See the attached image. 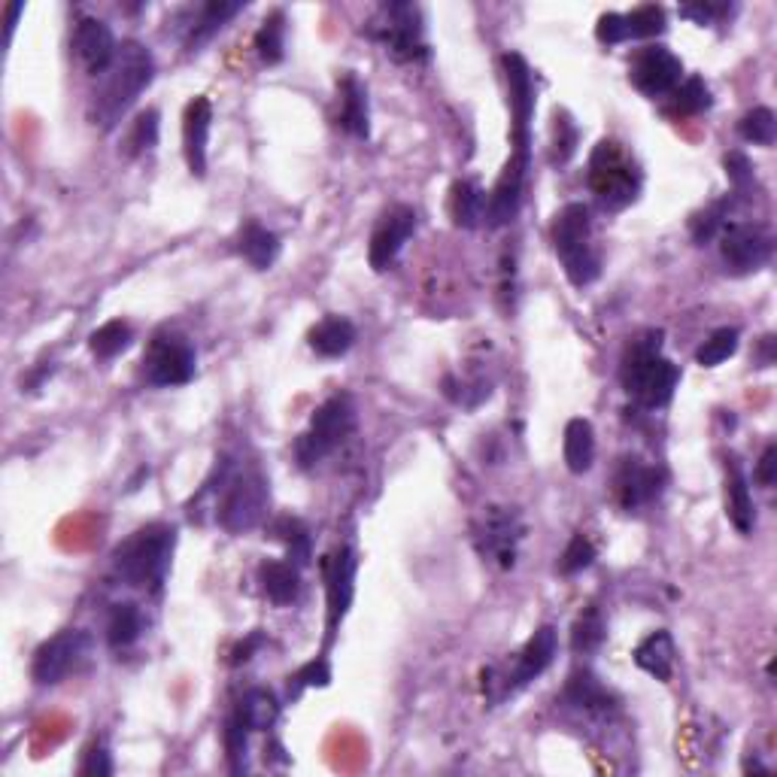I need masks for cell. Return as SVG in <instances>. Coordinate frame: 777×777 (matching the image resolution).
<instances>
[{"label": "cell", "instance_id": "cell-15", "mask_svg": "<svg viewBox=\"0 0 777 777\" xmlns=\"http://www.w3.org/2000/svg\"><path fill=\"white\" fill-rule=\"evenodd\" d=\"M629 79L641 94L648 98H662V94H672L680 79H684V61L665 49V46H648L635 55Z\"/></svg>", "mask_w": 777, "mask_h": 777}, {"label": "cell", "instance_id": "cell-28", "mask_svg": "<svg viewBox=\"0 0 777 777\" xmlns=\"http://www.w3.org/2000/svg\"><path fill=\"white\" fill-rule=\"evenodd\" d=\"M259 581L264 596L271 598L273 605H280V608L292 605L301 593L299 565H292V562H277V559L264 562L259 568Z\"/></svg>", "mask_w": 777, "mask_h": 777}, {"label": "cell", "instance_id": "cell-10", "mask_svg": "<svg viewBox=\"0 0 777 777\" xmlns=\"http://www.w3.org/2000/svg\"><path fill=\"white\" fill-rule=\"evenodd\" d=\"M522 531H526L522 519L514 507H483V514L474 522V547L480 556L507 571L517 565Z\"/></svg>", "mask_w": 777, "mask_h": 777}, {"label": "cell", "instance_id": "cell-45", "mask_svg": "<svg viewBox=\"0 0 777 777\" xmlns=\"http://www.w3.org/2000/svg\"><path fill=\"white\" fill-rule=\"evenodd\" d=\"M626 27H629V40L638 37H656L665 31V10L662 7H638L632 13L626 15Z\"/></svg>", "mask_w": 777, "mask_h": 777}, {"label": "cell", "instance_id": "cell-9", "mask_svg": "<svg viewBox=\"0 0 777 777\" xmlns=\"http://www.w3.org/2000/svg\"><path fill=\"white\" fill-rule=\"evenodd\" d=\"M194 347L177 331H158L143 352V376L149 386H185L194 376Z\"/></svg>", "mask_w": 777, "mask_h": 777}, {"label": "cell", "instance_id": "cell-7", "mask_svg": "<svg viewBox=\"0 0 777 777\" xmlns=\"http://www.w3.org/2000/svg\"><path fill=\"white\" fill-rule=\"evenodd\" d=\"M352 428H356V407H352L350 395H335V398L319 404L311 419V428L295 443L301 468H313L316 462H323L325 455L347 441Z\"/></svg>", "mask_w": 777, "mask_h": 777}, {"label": "cell", "instance_id": "cell-22", "mask_svg": "<svg viewBox=\"0 0 777 777\" xmlns=\"http://www.w3.org/2000/svg\"><path fill=\"white\" fill-rule=\"evenodd\" d=\"M565 705H571L574 711L581 713H593V717H608L613 711V696L608 689L598 684L596 677L589 672H574L565 684V692H562Z\"/></svg>", "mask_w": 777, "mask_h": 777}, {"label": "cell", "instance_id": "cell-17", "mask_svg": "<svg viewBox=\"0 0 777 777\" xmlns=\"http://www.w3.org/2000/svg\"><path fill=\"white\" fill-rule=\"evenodd\" d=\"M416 232V210L414 207H398L386 210L380 222H376L374 234H371V247H368V261L376 273H383L392 268V261L398 259V252L404 249V244L414 237Z\"/></svg>", "mask_w": 777, "mask_h": 777}, {"label": "cell", "instance_id": "cell-48", "mask_svg": "<svg viewBox=\"0 0 777 777\" xmlns=\"http://www.w3.org/2000/svg\"><path fill=\"white\" fill-rule=\"evenodd\" d=\"M79 775L86 777H110L113 775V759L101 744H91L89 751L82 753V763H79Z\"/></svg>", "mask_w": 777, "mask_h": 777}, {"label": "cell", "instance_id": "cell-18", "mask_svg": "<svg viewBox=\"0 0 777 777\" xmlns=\"http://www.w3.org/2000/svg\"><path fill=\"white\" fill-rule=\"evenodd\" d=\"M526 170H529V158L510 156V161L502 170V177L495 182V189L486 194V213L483 222L489 228H502L517 219L519 204H522V185H526Z\"/></svg>", "mask_w": 777, "mask_h": 777}, {"label": "cell", "instance_id": "cell-41", "mask_svg": "<svg viewBox=\"0 0 777 777\" xmlns=\"http://www.w3.org/2000/svg\"><path fill=\"white\" fill-rule=\"evenodd\" d=\"M739 328H717L699 347L696 362H699L701 368H717V364H723L725 359H732L735 350H739Z\"/></svg>", "mask_w": 777, "mask_h": 777}, {"label": "cell", "instance_id": "cell-33", "mask_svg": "<svg viewBox=\"0 0 777 777\" xmlns=\"http://www.w3.org/2000/svg\"><path fill=\"white\" fill-rule=\"evenodd\" d=\"M605 638H608V622H605V617H601V610H598L596 605H589V608L577 617L574 629H571V650H574V653H583V656H586V653H596V650L605 644Z\"/></svg>", "mask_w": 777, "mask_h": 777}, {"label": "cell", "instance_id": "cell-25", "mask_svg": "<svg viewBox=\"0 0 777 777\" xmlns=\"http://www.w3.org/2000/svg\"><path fill=\"white\" fill-rule=\"evenodd\" d=\"M635 665L650 677H656L662 684H668L674 674V638L672 632H653L635 648Z\"/></svg>", "mask_w": 777, "mask_h": 777}, {"label": "cell", "instance_id": "cell-14", "mask_svg": "<svg viewBox=\"0 0 777 777\" xmlns=\"http://www.w3.org/2000/svg\"><path fill=\"white\" fill-rule=\"evenodd\" d=\"M720 252L732 273H753L772 259V237L751 222H735L720 232Z\"/></svg>", "mask_w": 777, "mask_h": 777}, {"label": "cell", "instance_id": "cell-2", "mask_svg": "<svg viewBox=\"0 0 777 777\" xmlns=\"http://www.w3.org/2000/svg\"><path fill=\"white\" fill-rule=\"evenodd\" d=\"M153 77H156L153 53L137 40L119 43L116 61L104 74L101 89L91 94V125L104 131L116 128L119 119L128 113L131 104L140 98L143 91L149 89Z\"/></svg>", "mask_w": 777, "mask_h": 777}, {"label": "cell", "instance_id": "cell-6", "mask_svg": "<svg viewBox=\"0 0 777 777\" xmlns=\"http://www.w3.org/2000/svg\"><path fill=\"white\" fill-rule=\"evenodd\" d=\"M589 189L605 210L629 207L641 192V173L617 140H601L589 156Z\"/></svg>", "mask_w": 777, "mask_h": 777}, {"label": "cell", "instance_id": "cell-21", "mask_svg": "<svg viewBox=\"0 0 777 777\" xmlns=\"http://www.w3.org/2000/svg\"><path fill=\"white\" fill-rule=\"evenodd\" d=\"M210 125H213V104L204 94H198L182 113V153H185V165L194 177L207 173Z\"/></svg>", "mask_w": 777, "mask_h": 777}, {"label": "cell", "instance_id": "cell-20", "mask_svg": "<svg viewBox=\"0 0 777 777\" xmlns=\"http://www.w3.org/2000/svg\"><path fill=\"white\" fill-rule=\"evenodd\" d=\"M662 477L660 468L641 465L638 459H622V465L617 468V477H613V493L620 502L622 510H638V507L650 505L653 498H660L662 493Z\"/></svg>", "mask_w": 777, "mask_h": 777}, {"label": "cell", "instance_id": "cell-26", "mask_svg": "<svg viewBox=\"0 0 777 777\" xmlns=\"http://www.w3.org/2000/svg\"><path fill=\"white\" fill-rule=\"evenodd\" d=\"M311 350L325 356V359H337V356H347L356 344V325L344 316H325L323 323L313 325L311 335Z\"/></svg>", "mask_w": 777, "mask_h": 777}, {"label": "cell", "instance_id": "cell-42", "mask_svg": "<svg viewBox=\"0 0 777 777\" xmlns=\"http://www.w3.org/2000/svg\"><path fill=\"white\" fill-rule=\"evenodd\" d=\"M739 134L747 143H756V146H772L777 134L775 113L768 106H753L751 113L741 116Z\"/></svg>", "mask_w": 777, "mask_h": 777}, {"label": "cell", "instance_id": "cell-12", "mask_svg": "<svg viewBox=\"0 0 777 777\" xmlns=\"http://www.w3.org/2000/svg\"><path fill=\"white\" fill-rule=\"evenodd\" d=\"M89 635L79 629H65L49 641H43L34 653V665H31V677L37 680L40 687H55L61 684L67 674L77 672L79 665L89 656Z\"/></svg>", "mask_w": 777, "mask_h": 777}, {"label": "cell", "instance_id": "cell-46", "mask_svg": "<svg viewBox=\"0 0 777 777\" xmlns=\"http://www.w3.org/2000/svg\"><path fill=\"white\" fill-rule=\"evenodd\" d=\"M158 143V113L156 110H143L140 116L134 119V125H131V134H128V156H140V153H146V149H153Z\"/></svg>", "mask_w": 777, "mask_h": 777}, {"label": "cell", "instance_id": "cell-49", "mask_svg": "<svg viewBox=\"0 0 777 777\" xmlns=\"http://www.w3.org/2000/svg\"><path fill=\"white\" fill-rule=\"evenodd\" d=\"M723 165H725V177H729V182H732L739 192L751 189L753 182L751 158L744 156V153H729V156L723 158Z\"/></svg>", "mask_w": 777, "mask_h": 777}, {"label": "cell", "instance_id": "cell-52", "mask_svg": "<svg viewBox=\"0 0 777 777\" xmlns=\"http://www.w3.org/2000/svg\"><path fill=\"white\" fill-rule=\"evenodd\" d=\"M775 480H777V447L775 443H768L765 453L759 455V465H756V483L765 486V489H772Z\"/></svg>", "mask_w": 777, "mask_h": 777}, {"label": "cell", "instance_id": "cell-53", "mask_svg": "<svg viewBox=\"0 0 777 777\" xmlns=\"http://www.w3.org/2000/svg\"><path fill=\"white\" fill-rule=\"evenodd\" d=\"M261 644H264V638H261V632H252V635H249L247 641H240V644H237V648L232 650V660H228V662H232L234 668H237V665H244V662L252 660V653H256V650H259Z\"/></svg>", "mask_w": 777, "mask_h": 777}, {"label": "cell", "instance_id": "cell-36", "mask_svg": "<svg viewBox=\"0 0 777 777\" xmlns=\"http://www.w3.org/2000/svg\"><path fill=\"white\" fill-rule=\"evenodd\" d=\"M256 53L264 65H280L285 55V15L277 10L256 31Z\"/></svg>", "mask_w": 777, "mask_h": 777}, {"label": "cell", "instance_id": "cell-16", "mask_svg": "<svg viewBox=\"0 0 777 777\" xmlns=\"http://www.w3.org/2000/svg\"><path fill=\"white\" fill-rule=\"evenodd\" d=\"M356 553L350 547H340L331 556L325 559V598H328V617H325V632L328 644L335 641L337 626L344 622L347 610L352 605L356 593Z\"/></svg>", "mask_w": 777, "mask_h": 777}, {"label": "cell", "instance_id": "cell-51", "mask_svg": "<svg viewBox=\"0 0 777 777\" xmlns=\"http://www.w3.org/2000/svg\"><path fill=\"white\" fill-rule=\"evenodd\" d=\"M680 15H687V19H696L699 25H711V22H717V19H723V15H729V7H717V3H689V7H680Z\"/></svg>", "mask_w": 777, "mask_h": 777}, {"label": "cell", "instance_id": "cell-5", "mask_svg": "<svg viewBox=\"0 0 777 777\" xmlns=\"http://www.w3.org/2000/svg\"><path fill=\"white\" fill-rule=\"evenodd\" d=\"M589 240H593L589 207L568 204V207L559 210L556 222H553V249H556L559 261L565 268V277L577 289L596 283L598 273H601V261H598L596 249Z\"/></svg>", "mask_w": 777, "mask_h": 777}, {"label": "cell", "instance_id": "cell-44", "mask_svg": "<svg viewBox=\"0 0 777 777\" xmlns=\"http://www.w3.org/2000/svg\"><path fill=\"white\" fill-rule=\"evenodd\" d=\"M328 684H331V668H328V660L319 656V660H311L307 665H301L299 672L289 677V696L299 699L304 689L328 687Z\"/></svg>", "mask_w": 777, "mask_h": 777}, {"label": "cell", "instance_id": "cell-40", "mask_svg": "<svg viewBox=\"0 0 777 777\" xmlns=\"http://www.w3.org/2000/svg\"><path fill=\"white\" fill-rule=\"evenodd\" d=\"M708 106H711V89L705 86V79L689 77L672 91V113L677 116H696Z\"/></svg>", "mask_w": 777, "mask_h": 777}, {"label": "cell", "instance_id": "cell-32", "mask_svg": "<svg viewBox=\"0 0 777 777\" xmlns=\"http://www.w3.org/2000/svg\"><path fill=\"white\" fill-rule=\"evenodd\" d=\"M143 632V613L137 605L131 601H122V605H113L110 610V620H106V644L113 650L131 648Z\"/></svg>", "mask_w": 777, "mask_h": 777}, {"label": "cell", "instance_id": "cell-19", "mask_svg": "<svg viewBox=\"0 0 777 777\" xmlns=\"http://www.w3.org/2000/svg\"><path fill=\"white\" fill-rule=\"evenodd\" d=\"M119 43L113 37V31L101 19H79L77 31H74V55L77 61L86 67V74L91 77H104L110 65L116 61Z\"/></svg>", "mask_w": 777, "mask_h": 777}, {"label": "cell", "instance_id": "cell-24", "mask_svg": "<svg viewBox=\"0 0 777 777\" xmlns=\"http://www.w3.org/2000/svg\"><path fill=\"white\" fill-rule=\"evenodd\" d=\"M340 128L352 134V137H368L371 134V116H368V91L362 89V82L347 74L340 79Z\"/></svg>", "mask_w": 777, "mask_h": 777}, {"label": "cell", "instance_id": "cell-4", "mask_svg": "<svg viewBox=\"0 0 777 777\" xmlns=\"http://www.w3.org/2000/svg\"><path fill=\"white\" fill-rule=\"evenodd\" d=\"M620 380L626 392L650 410L672 402L680 371L662 356V331H644L622 356Z\"/></svg>", "mask_w": 777, "mask_h": 777}, {"label": "cell", "instance_id": "cell-47", "mask_svg": "<svg viewBox=\"0 0 777 777\" xmlns=\"http://www.w3.org/2000/svg\"><path fill=\"white\" fill-rule=\"evenodd\" d=\"M593 562H596V547H593V541H589L586 534H574L568 547H565L562 559H559V571H562V574H581V571L589 568Z\"/></svg>", "mask_w": 777, "mask_h": 777}, {"label": "cell", "instance_id": "cell-11", "mask_svg": "<svg viewBox=\"0 0 777 777\" xmlns=\"http://www.w3.org/2000/svg\"><path fill=\"white\" fill-rule=\"evenodd\" d=\"M507 79V104H510V119H514V156L529 158L531 146V116H534V79L526 58L517 53H507L502 58Z\"/></svg>", "mask_w": 777, "mask_h": 777}, {"label": "cell", "instance_id": "cell-8", "mask_svg": "<svg viewBox=\"0 0 777 777\" xmlns=\"http://www.w3.org/2000/svg\"><path fill=\"white\" fill-rule=\"evenodd\" d=\"M368 34L380 40L395 61H423L428 55L419 10L410 3H383L368 22Z\"/></svg>", "mask_w": 777, "mask_h": 777}, {"label": "cell", "instance_id": "cell-27", "mask_svg": "<svg viewBox=\"0 0 777 777\" xmlns=\"http://www.w3.org/2000/svg\"><path fill=\"white\" fill-rule=\"evenodd\" d=\"M237 249L240 256L256 268V271H268L277 256H280V237L273 232H268L264 225H259L256 219H249L244 225V232L237 237Z\"/></svg>", "mask_w": 777, "mask_h": 777}, {"label": "cell", "instance_id": "cell-3", "mask_svg": "<svg viewBox=\"0 0 777 777\" xmlns=\"http://www.w3.org/2000/svg\"><path fill=\"white\" fill-rule=\"evenodd\" d=\"M173 547H177V529L165 522L143 526L122 541L113 553V568L122 581L143 589V593H161L168 581L170 562H173Z\"/></svg>", "mask_w": 777, "mask_h": 777}, {"label": "cell", "instance_id": "cell-43", "mask_svg": "<svg viewBox=\"0 0 777 777\" xmlns=\"http://www.w3.org/2000/svg\"><path fill=\"white\" fill-rule=\"evenodd\" d=\"M577 125L574 119L565 113V110H556V119H553V153H550V161L553 165H565L574 153H577Z\"/></svg>", "mask_w": 777, "mask_h": 777}, {"label": "cell", "instance_id": "cell-31", "mask_svg": "<svg viewBox=\"0 0 777 777\" xmlns=\"http://www.w3.org/2000/svg\"><path fill=\"white\" fill-rule=\"evenodd\" d=\"M244 7H247V3H240V0H210V3H204V7L198 10V15L192 19V25H189V46H198V43L213 37V34L222 31L225 22H232L234 15L240 13Z\"/></svg>", "mask_w": 777, "mask_h": 777}, {"label": "cell", "instance_id": "cell-34", "mask_svg": "<svg viewBox=\"0 0 777 777\" xmlns=\"http://www.w3.org/2000/svg\"><path fill=\"white\" fill-rule=\"evenodd\" d=\"M237 711L244 713V720H247L252 732H268L280 717V701L268 689H249L244 701L237 705Z\"/></svg>", "mask_w": 777, "mask_h": 777}, {"label": "cell", "instance_id": "cell-37", "mask_svg": "<svg viewBox=\"0 0 777 777\" xmlns=\"http://www.w3.org/2000/svg\"><path fill=\"white\" fill-rule=\"evenodd\" d=\"M131 340H134L131 325L122 323V319H110L89 337V347L98 359H113L122 350H128Z\"/></svg>", "mask_w": 777, "mask_h": 777}, {"label": "cell", "instance_id": "cell-23", "mask_svg": "<svg viewBox=\"0 0 777 777\" xmlns=\"http://www.w3.org/2000/svg\"><path fill=\"white\" fill-rule=\"evenodd\" d=\"M725 514L735 522V529L741 534H751L753 531V498L747 477L741 471V462L735 455L725 459Z\"/></svg>", "mask_w": 777, "mask_h": 777}, {"label": "cell", "instance_id": "cell-54", "mask_svg": "<svg viewBox=\"0 0 777 777\" xmlns=\"http://www.w3.org/2000/svg\"><path fill=\"white\" fill-rule=\"evenodd\" d=\"M22 13H25V3H10V7H7V43L13 40L15 22H19V15Z\"/></svg>", "mask_w": 777, "mask_h": 777}, {"label": "cell", "instance_id": "cell-50", "mask_svg": "<svg viewBox=\"0 0 777 777\" xmlns=\"http://www.w3.org/2000/svg\"><path fill=\"white\" fill-rule=\"evenodd\" d=\"M596 37L608 46H617V43H626L629 40V27H626V15L620 13H605L598 19Z\"/></svg>", "mask_w": 777, "mask_h": 777}, {"label": "cell", "instance_id": "cell-30", "mask_svg": "<svg viewBox=\"0 0 777 777\" xmlns=\"http://www.w3.org/2000/svg\"><path fill=\"white\" fill-rule=\"evenodd\" d=\"M486 213V192L477 182L459 180L450 189V216L459 228H477Z\"/></svg>", "mask_w": 777, "mask_h": 777}, {"label": "cell", "instance_id": "cell-13", "mask_svg": "<svg viewBox=\"0 0 777 777\" xmlns=\"http://www.w3.org/2000/svg\"><path fill=\"white\" fill-rule=\"evenodd\" d=\"M556 650H559V638H556V629L553 626H541L534 635L526 641V648L519 650L517 662H514V672L505 674L502 680H493V677H483V692L486 696H493V689L502 684V692H498V699H505V696H510V692H517V689L529 687L534 677H541V674L553 665V660H556Z\"/></svg>", "mask_w": 777, "mask_h": 777}, {"label": "cell", "instance_id": "cell-1", "mask_svg": "<svg viewBox=\"0 0 777 777\" xmlns=\"http://www.w3.org/2000/svg\"><path fill=\"white\" fill-rule=\"evenodd\" d=\"M268 502H271V486L261 477V471L256 468L240 471L232 459H219L213 474L189 502V517L201 522L204 514L213 510L222 529L240 534L259 526L268 514Z\"/></svg>", "mask_w": 777, "mask_h": 777}, {"label": "cell", "instance_id": "cell-39", "mask_svg": "<svg viewBox=\"0 0 777 777\" xmlns=\"http://www.w3.org/2000/svg\"><path fill=\"white\" fill-rule=\"evenodd\" d=\"M249 732H252V729H249V723L244 720V713L234 708V713L228 717V723H225V732H222V739H225V753H228V763H232L234 775L247 772Z\"/></svg>", "mask_w": 777, "mask_h": 777}, {"label": "cell", "instance_id": "cell-35", "mask_svg": "<svg viewBox=\"0 0 777 777\" xmlns=\"http://www.w3.org/2000/svg\"><path fill=\"white\" fill-rule=\"evenodd\" d=\"M273 538H280L285 544V553H289V562L292 565H307L311 562V531L307 526L295 517H280L271 526Z\"/></svg>", "mask_w": 777, "mask_h": 777}, {"label": "cell", "instance_id": "cell-29", "mask_svg": "<svg viewBox=\"0 0 777 777\" xmlns=\"http://www.w3.org/2000/svg\"><path fill=\"white\" fill-rule=\"evenodd\" d=\"M565 465L571 474H586L596 459V431L589 426V419H571L565 426Z\"/></svg>", "mask_w": 777, "mask_h": 777}, {"label": "cell", "instance_id": "cell-38", "mask_svg": "<svg viewBox=\"0 0 777 777\" xmlns=\"http://www.w3.org/2000/svg\"><path fill=\"white\" fill-rule=\"evenodd\" d=\"M729 207H732V201L723 198V201H713L711 207H705L701 213H696V216L689 219V234H692V240H696L699 247L711 244L713 237H720V232L729 225V222H725L729 219Z\"/></svg>", "mask_w": 777, "mask_h": 777}]
</instances>
